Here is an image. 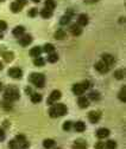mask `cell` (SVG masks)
<instances>
[{"instance_id": "obj_1", "label": "cell", "mask_w": 126, "mask_h": 149, "mask_svg": "<svg viewBox=\"0 0 126 149\" xmlns=\"http://www.w3.org/2000/svg\"><path fill=\"white\" fill-rule=\"evenodd\" d=\"M4 98L5 101L7 102H14L19 98V90H18L15 86H7L5 89V92H4Z\"/></svg>"}, {"instance_id": "obj_2", "label": "cell", "mask_w": 126, "mask_h": 149, "mask_svg": "<svg viewBox=\"0 0 126 149\" xmlns=\"http://www.w3.org/2000/svg\"><path fill=\"white\" fill-rule=\"evenodd\" d=\"M29 81L32 84H34L37 88H43L44 86V83H45V77H44V74H42V73L34 72V73H31L30 74Z\"/></svg>"}, {"instance_id": "obj_3", "label": "cell", "mask_w": 126, "mask_h": 149, "mask_svg": "<svg viewBox=\"0 0 126 149\" xmlns=\"http://www.w3.org/2000/svg\"><path fill=\"white\" fill-rule=\"evenodd\" d=\"M53 108H55V111H56V115H57V117L58 116H64V115H67V113H68V108H67V105H64V104H56V105H53Z\"/></svg>"}, {"instance_id": "obj_4", "label": "cell", "mask_w": 126, "mask_h": 149, "mask_svg": "<svg viewBox=\"0 0 126 149\" xmlns=\"http://www.w3.org/2000/svg\"><path fill=\"white\" fill-rule=\"evenodd\" d=\"M61 96H62V94H61L60 90H53V91L51 92V95L49 96V98H48V104L51 105L53 102L58 101V100L61 98Z\"/></svg>"}, {"instance_id": "obj_5", "label": "cell", "mask_w": 126, "mask_h": 149, "mask_svg": "<svg viewBox=\"0 0 126 149\" xmlns=\"http://www.w3.org/2000/svg\"><path fill=\"white\" fill-rule=\"evenodd\" d=\"M8 74H10V77H12L14 79H19L23 74V71L19 68H11L8 70Z\"/></svg>"}, {"instance_id": "obj_6", "label": "cell", "mask_w": 126, "mask_h": 149, "mask_svg": "<svg viewBox=\"0 0 126 149\" xmlns=\"http://www.w3.org/2000/svg\"><path fill=\"white\" fill-rule=\"evenodd\" d=\"M15 141H17L18 144H19L20 149H26V148L29 147V143H27L25 136H23V135H18V136L15 137Z\"/></svg>"}, {"instance_id": "obj_7", "label": "cell", "mask_w": 126, "mask_h": 149, "mask_svg": "<svg viewBox=\"0 0 126 149\" xmlns=\"http://www.w3.org/2000/svg\"><path fill=\"white\" fill-rule=\"evenodd\" d=\"M100 117H101V114L99 113V111H91V113L88 114V118L92 123H98Z\"/></svg>"}, {"instance_id": "obj_8", "label": "cell", "mask_w": 126, "mask_h": 149, "mask_svg": "<svg viewBox=\"0 0 126 149\" xmlns=\"http://www.w3.org/2000/svg\"><path fill=\"white\" fill-rule=\"evenodd\" d=\"M95 69H96L99 72H101V73H105V72H107V71H108L110 66L107 65L106 63H103L102 61H100V62L95 63Z\"/></svg>"}, {"instance_id": "obj_9", "label": "cell", "mask_w": 126, "mask_h": 149, "mask_svg": "<svg viewBox=\"0 0 126 149\" xmlns=\"http://www.w3.org/2000/svg\"><path fill=\"white\" fill-rule=\"evenodd\" d=\"M31 42H32V37H31L30 34L22 36L20 39H19V44H20L22 46H27V45L31 44Z\"/></svg>"}, {"instance_id": "obj_10", "label": "cell", "mask_w": 126, "mask_h": 149, "mask_svg": "<svg viewBox=\"0 0 126 149\" xmlns=\"http://www.w3.org/2000/svg\"><path fill=\"white\" fill-rule=\"evenodd\" d=\"M102 62L106 63L108 66H112L114 64V58H113V56H111L108 53H105V54H102Z\"/></svg>"}, {"instance_id": "obj_11", "label": "cell", "mask_w": 126, "mask_h": 149, "mask_svg": "<svg viewBox=\"0 0 126 149\" xmlns=\"http://www.w3.org/2000/svg\"><path fill=\"white\" fill-rule=\"evenodd\" d=\"M108 135H110V130L107 128H100V129H98V132H96V136L99 139H105Z\"/></svg>"}, {"instance_id": "obj_12", "label": "cell", "mask_w": 126, "mask_h": 149, "mask_svg": "<svg viewBox=\"0 0 126 149\" xmlns=\"http://www.w3.org/2000/svg\"><path fill=\"white\" fill-rule=\"evenodd\" d=\"M88 24V15L87 14H80L77 18V25L79 26H86Z\"/></svg>"}, {"instance_id": "obj_13", "label": "cell", "mask_w": 126, "mask_h": 149, "mask_svg": "<svg viewBox=\"0 0 126 149\" xmlns=\"http://www.w3.org/2000/svg\"><path fill=\"white\" fill-rule=\"evenodd\" d=\"M84 91H86V90L83 89V86H82L81 84H74V85H73V92H74L75 95L81 96Z\"/></svg>"}, {"instance_id": "obj_14", "label": "cell", "mask_w": 126, "mask_h": 149, "mask_svg": "<svg viewBox=\"0 0 126 149\" xmlns=\"http://www.w3.org/2000/svg\"><path fill=\"white\" fill-rule=\"evenodd\" d=\"M70 32L73 33L74 36H80L82 33V27L79 26L77 24H73V25L70 26Z\"/></svg>"}, {"instance_id": "obj_15", "label": "cell", "mask_w": 126, "mask_h": 149, "mask_svg": "<svg viewBox=\"0 0 126 149\" xmlns=\"http://www.w3.org/2000/svg\"><path fill=\"white\" fill-rule=\"evenodd\" d=\"M13 36L14 37H22V36H24V33H25V29L23 27V26H17V27H14V30H13Z\"/></svg>"}, {"instance_id": "obj_16", "label": "cell", "mask_w": 126, "mask_h": 149, "mask_svg": "<svg viewBox=\"0 0 126 149\" xmlns=\"http://www.w3.org/2000/svg\"><path fill=\"white\" fill-rule=\"evenodd\" d=\"M77 104H79L80 108H83L84 109V108H87L89 105V101H88V98H86L83 96H80L79 100H77Z\"/></svg>"}, {"instance_id": "obj_17", "label": "cell", "mask_w": 126, "mask_h": 149, "mask_svg": "<svg viewBox=\"0 0 126 149\" xmlns=\"http://www.w3.org/2000/svg\"><path fill=\"white\" fill-rule=\"evenodd\" d=\"M3 58H4V61H5L6 63H8V62H12V61H13L14 54H13V52H11V51H5V52H3Z\"/></svg>"}, {"instance_id": "obj_18", "label": "cell", "mask_w": 126, "mask_h": 149, "mask_svg": "<svg viewBox=\"0 0 126 149\" xmlns=\"http://www.w3.org/2000/svg\"><path fill=\"white\" fill-rule=\"evenodd\" d=\"M41 52H42V49L41 47H38V46H34V47H32L31 50H30V56L31 57H39L41 56Z\"/></svg>"}, {"instance_id": "obj_19", "label": "cell", "mask_w": 126, "mask_h": 149, "mask_svg": "<svg viewBox=\"0 0 126 149\" xmlns=\"http://www.w3.org/2000/svg\"><path fill=\"white\" fill-rule=\"evenodd\" d=\"M74 128H75V130L77 133H82V132H84V130H86V124L83 122L79 121V122H76L74 124Z\"/></svg>"}, {"instance_id": "obj_20", "label": "cell", "mask_w": 126, "mask_h": 149, "mask_svg": "<svg viewBox=\"0 0 126 149\" xmlns=\"http://www.w3.org/2000/svg\"><path fill=\"white\" fill-rule=\"evenodd\" d=\"M10 8H11V11H12V12H14V13H18V12H20V11H22L23 6H22V5H19V4H18L17 1H13V3L11 4Z\"/></svg>"}, {"instance_id": "obj_21", "label": "cell", "mask_w": 126, "mask_h": 149, "mask_svg": "<svg viewBox=\"0 0 126 149\" xmlns=\"http://www.w3.org/2000/svg\"><path fill=\"white\" fill-rule=\"evenodd\" d=\"M73 149H87V147H86V143L83 142V140H76Z\"/></svg>"}, {"instance_id": "obj_22", "label": "cell", "mask_w": 126, "mask_h": 149, "mask_svg": "<svg viewBox=\"0 0 126 149\" xmlns=\"http://www.w3.org/2000/svg\"><path fill=\"white\" fill-rule=\"evenodd\" d=\"M56 7V1L55 0H46L45 1V8L50 10V11H53Z\"/></svg>"}, {"instance_id": "obj_23", "label": "cell", "mask_w": 126, "mask_h": 149, "mask_svg": "<svg viewBox=\"0 0 126 149\" xmlns=\"http://www.w3.org/2000/svg\"><path fill=\"white\" fill-rule=\"evenodd\" d=\"M42 95L41 94H37V92H34V94H31V102L33 103H39L42 101Z\"/></svg>"}, {"instance_id": "obj_24", "label": "cell", "mask_w": 126, "mask_h": 149, "mask_svg": "<svg viewBox=\"0 0 126 149\" xmlns=\"http://www.w3.org/2000/svg\"><path fill=\"white\" fill-rule=\"evenodd\" d=\"M41 15L44 18V19H49V18L52 15V11H50V10H48V8H43V10L41 11Z\"/></svg>"}, {"instance_id": "obj_25", "label": "cell", "mask_w": 126, "mask_h": 149, "mask_svg": "<svg viewBox=\"0 0 126 149\" xmlns=\"http://www.w3.org/2000/svg\"><path fill=\"white\" fill-rule=\"evenodd\" d=\"M43 146H44V148H46V149H50V148H52L53 146H55V141H53V140H51V139L44 140V142H43Z\"/></svg>"}, {"instance_id": "obj_26", "label": "cell", "mask_w": 126, "mask_h": 149, "mask_svg": "<svg viewBox=\"0 0 126 149\" xmlns=\"http://www.w3.org/2000/svg\"><path fill=\"white\" fill-rule=\"evenodd\" d=\"M55 38H56L57 40H62V39H64V38H65V32H64L63 30H58V31H56V33H55Z\"/></svg>"}, {"instance_id": "obj_27", "label": "cell", "mask_w": 126, "mask_h": 149, "mask_svg": "<svg viewBox=\"0 0 126 149\" xmlns=\"http://www.w3.org/2000/svg\"><path fill=\"white\" fill-rule=\"evenodd\" d=\"M124 74H125V71H124L122 69H119V70H117V71L114 72V77H115L117 79H122V78L125 77Z\"/></svg>"}, {"instance_id": "obj_28", "label": "cell", "mask_w": 126, "mask_h": 149, "mask_svg": "<svg viewBox=\"0 0 126 149\" xmlns=\"http://www.w3.org/2000/svg\"><path fill=\"white\" fill-rule=\"evenodd\" d=\"M43 50L46 53H52L53 51H55V46H53L52 44H45L44 47H43Z\"/></svg>"}, {"instance_id": "obj_29", "label": "cell", "mask_w": 126, "mask_h": 149, "mask_svg": "<svg viewBox=\"0 0 126 149\" xmlns=\"http://www.w3.org/2000/svg\"><path fill=\"white\" fill-rule=\"evenodd\" d=\"M57 59H58V54H57V53H55V52L49 53V58H48V61H49L50 63H55V62H57Z\"/></svg>"}, {"instance_id": "obj_30", "label": "cell", "mask_w": 126, "mask_h": 149, "mask_svg": "<svg viewBox=\"0 0 126 149\" xmlns=\"http://www.w3.org/2000/svg\"><path fill=\"white\" fill-rule=\"evenodd\" d=\"M33 64H34L36 66H43V65L45 64V61H44L43 58H41V57H36L34 61H33Z\"/></svg>"}, {"instance_id": "obj_31", "label": "cell", "mask_w": 126, "mask_h": 149, "mask_svg": "<svg viewBox=\"0 0 126 149\" xmlns=\"http://www.w3.org/2000/svg\"><path fill=\"white\" fill-rule=\"evenodd\" d=\"M119 98H120L122 102L126 101V88H125V86H122L121 90H120V92H119Z\"/></svg>"}, {"instance_id": "obj_32", "label": "cell", "mask_w": 126, "mask_h": 149, "mask_svg": "<svg viewBox=\"0 0 126 149\" xmlns=\"http://www.w3.org/2000/svg\"><path fill=\"white\" fill-rule=\"evenodd\" d=\"M89 98H91L92 101H98L100 98V95L98 91H92L91 94H89Z\"/></svg>"}, {"instance_id": "obj_33", "label": "cell", "mask_w": 126, "mask_h": 149, "mask_svg": "<svg viewBox=\"0 0 126 149\" xmlns=\"http://www.w3.org/2000/svg\"><path fill=\"white\" fill-rule=\"evenodd\" d=\"M105 147H106L107 149H115V148H117V143H115V141L110 140V141H107V143H106Z\"/></svg>"}, {"instance_id": "obj_34", "label": "cell", "mask_w": 126, "mask_h": 149, "mask_svg": "<svg viewBox=\"0 0 126 149\" xmlns=\"http://www.w3.org/2000/svg\"><path fill=\"white\" fill-rule=\"evenodd\" d=\"M10 149H20V147H19V144L17 143V141L15 140H12V141H10Z\"/></svg>"}, {"instance_id": "obj_35", "label": "cell", "mask_w": 126, "mask_h": 149, "mask_svg": "<svg viewBox=\"0 0 126 149\" xmlns=\"http://www.w3.org/2000/svg\"><path fill=\"white\" fill-rule=\"evenodd\" d=\"M71 128H73V123H71L70 121L64 122V124H63V129L65 130V132H68V130H70Z\"/></svg>"}, {"instance_id": "obj_36", "label": "cell", "mask_w": 126, "mask_h": 149, "mask_svg": "<svg viewBox=\"0 0 126 149\" xmlns=\"http://www.w3.org/2000/svg\"><path fill=\"white\" fill-rule=\"evenodd\" d=\"M49 116H50V117H53V118L57 117L56 111H55V108H53V107H51V108L49 109Z\"/></svg>"}, {"instance_id": "obj_37", "label": "cell", "mask_w": 126, "mask_h": 149, "mask_svg": "<svg viewBox=\"0 0 126 149\" xmlns=\"http://www.w3.org/2000/svg\"><path fill=\"white\" fill-rule=\"evenodd\" d=\"M38 14V11H37V8H31L30 11H29V15L31 17V18H34L36 15Z\"/></svg>"}, {"instance_id": "obj_38", "label": "cell", "mask_w": 126, "mask_h": 149, "mask_svg": "<svg viewBox=\"0 0 126 149\" xmlns=\"http://www.w3.org/2000/svg\"><path fill=\"white\" fill-rule=\"evenodd\" d=\"M69 20H70V18H69V15H64V17H62V19H61V24L62 25H65V24H68L69 23Z\"/></svg>"}, {"instance_id": "obj_39", "label": "cell", "mask_w": 126, "mask_h": 149, "mask_svg": "<svg viewBox=\"0 0 126 149\" xmlns=\"http://www.w3.org/2000/svg\"><path fill=\"white\" fill-rule=\"evenodd\" d=\"M10 103H11V102L4 101V102H3V104H1L3 109H6V110H11V105H10Z\"/></svg>"}, {"instance_id": "obj_40", "label": "cell", "mask_w": 126, "mask_h": 149, "mask_svg": "<svg viewBox=\"0 0 126 149\" xmlns=\"http://www.w3.org/2000/svg\"><path fill=\"white\" fill-rule=\"evenodd\" d=\"M7 29V24L4 20H0V31H5Z\"/></svg>"}, {"instance_id": "obj_41", "label": "cell", "mask_w": 126, "mask_h": 149, "mask_svg": "<svg viewBox=\"0 0 126 149\" xmlns=\"http://www.w3.org/2000/svg\"><path fill=\"white\" fill-rule=\"evenodd\" d=\"M81 85L83 86V89H84V90H87L89 86H91V82H89V81H84V82H82V83H81Z\"/></svg>"}, {"instance_id": "obj_42", "label": "cell", "mask_w": 126, "mask_h": 149, "mask_svg": "<svg viewBox=\"0 0 126 149\" xmlns=\"http://www.w3.org/2000/svg\"><path fill=\"white\" fill-rule=\"evenodd\" d=\"M95 149H105V144L100 141V142H98V143L95 144Z\"/></svg>"}, {"instance_id": "obj_43", "label": "cell", "mask_w": 126, "mask_h": 149, "mask_svg": "<svg viewBox=\"0 0 126 149\" xmlns=\"http://www.w3.org/2000/svg\"><path fill=\"white\" fill-rule=\"evenodd\" d=\"M4 139H5V132L1 128H0V142L4 141Z\"/></svg>"}, {"instance_id": "obj_44", "label": "cell", "mask_w": 126, "mask_h": 149, "mask_svg": "<svg viewBox=\"0 0 126 149\" xmlns=\"http://www.w3.org/2000/svg\"><path fill=\"white\" fill-rule=\"evenodd\" d=\"M15 1L18 3V4H19V5H22L23 7L26 5V3H27V0H15Z\"/></svg>"}, {"instance_id": "obj_45", "label": "cell", "mask_w": 126, "mask_h": 149, "mask_svg": "<svg viewBox=\"0 0 126 149\" xmlns=\"http://www.w3.org/2000/svg\"><path fill=\"white\" fill-rule=\"evenodd\" d=\"M84 1H86L87 4H93V3H96L98 0H84Z\"/></svg>"}, {"instance_id": "obj_46", "label": "cell", "mask_w": 126, "mask_h": 149, "mask_svg": "<svg viewBox=\"0 0 126 149\" xmlns=\"http://www.w3.org/2000/svg\"><path fill=\"white\" fill-rule=\"evenodd\" d=\"M3 37H4V34H3V31H0V39H1Z\"/></svg>"}, {"instance_id": "obj_47", "label": "cell", "mask_w": 126, "mask_h": 149, "mask_svg": "<svg viewBox=\"0 0 126 149\" xmlns=\"http://www.w3.org/2000/svg\"><path fill=\"white\" fill-rule=\"evenodd\" d=\"M3 90V84H1V82H0V91Z\"/></svg>"}, {"instance_id": "obj_48", "label": "cell", "mask_w": 126, "mask_h": 149, "mask_svg": "<svg viewBox=\"0 0 126 149\" xmlns=\"http://www.w3.org/2000/svg\"><path fill=\"white\" fill-rule=\"evenodd\" d=\"M0 70H3V63L0 62Z\"/></svg>"}, {"instance_id": "obj_49", "label": "cell", "mask_w": 126, "mask_h": 149, "mask_svg": "<svg viewBox=\"0 0 126 149\" xmlns=\"http://www.w3.org/2000/svg\"><path fill=\"white\" fill-rule=\"evenodd\" d=\"M32 1H33V3H39L41 0H32Z\"/></svg>"}, {"instance_id": "obj_50", "label": "cell", "mask_w": 126, "mask_h": 149, "mask_svg": "<svg viewBox=\"0 0 126 149\" xmlns=\"http://www.w3.org/2000/svg\"><path fill=\"white\" fill-rule=\"evenodd\" d=\"M0 1H4V0H0Z\"/></svg>"}, {"instance_id": "obj_51", "label": "cell", "mask_w": 126, "mask_h": 149, "mask_svg": "<svg viewBox=\"0 0 126 149\" xmlns=\"http://www.w3.org/2000/svg\"><path fill=\"white\" fill-rule=\"evenodd\" d=\"M57 149H60V148H57Z\"/></svg>"}]
</instances>
